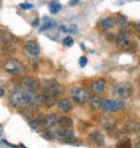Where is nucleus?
I'll use <instances>...</instances> for the list:
<instances>
[{"label":"nucleus","mask_w":140,"mask_h":148,"mask_svg":"<svg viewBox=\"0 0 140 148\" xmlns=\"http://www.w3.org/2000/svg\"><path fill=\"white\" fill-rule=\"evenodd\" d=\"M70 97H71V100H73L75 104H86V102L90 101V98L93 97V96H92V93H90L88 89L78 86V88L71 89Z\"/></svg>","instance_id":"obj_1"},{"label":"nucleus","mask_w":140,"mask_h":148,"mask_svg":"<svg viewBox=\"0 0 140 148\" xmlns=\"http://www.w3.org/2000/svg\"><path fill=\"white\" fill-rule=\"evenodd\" d=\"M116 46H117V49L121 51H128L133 47L132 39H131V36H129L127 30H120V31L117 32Z\"/></svg>","instance_id":"obj_2"},{"label":"nucleus","mask_w":140,"mask_h":148,"mask_svg":"<svg viewBox=\"0 0 140 148\" xmlns=\"http://www.w3.org/2000/svg\"><path fill=\"white\" fill-rule=\"evenodd\" d=\"M125 108L123 100H108L105 98L102 100L101 104V110L105 113H115L119 112V110H123Z\"/></svg>","instance_id":"obj_3"},{"label":"nucleus","mask_w":140,"mask_h":148,"mask_svg":"<svg viewBox=\"0 0 140 148\" xmlns=\"http://www.w3.org/2000/svg\"><path fill=\"white\" fill-rule=\"evenodd\" d=\"M8 101L11 104L14 108H19V109H23L26 108V102H24V98H23V93L20 89H15L12 90L10 96H8Z\"/></svg>","instance_id":"obj_4"},{"label":"nucleus","mask_w":140,"mask_h":148,"mask_svg":"<svg viewBox=\"0 0 140 148\" xmlns=\"http://www.w3.org/2000/svg\"><path fill=\"white\" fill-rule=\"evenodd\" d=\"M113 92L119 97V100H127L132 96V86L128 82H121V84H117L115 86Z\"/></svg>","instance_id":"obj_5"},{"label":"nucleus","mask_w":140,"mask_h":148,"mask_svg":"<svg viewBox=\"0 0 140 148\" xmlns=\"http://www.w3.org/2000/svg\"><path fill=\"white\" fill-rule=\"evenodd\" d=\"M53 136L57 137L58 140H66V141H73L75 140V136H74V132L71 128H61L54 129L53 131Z\"/></svg>","instance_id":"obj_6"},{"label":"nucleus","mask_w":140,"mask_h":148,"mask_svg":"<svg viewBox=\"0 0 140 148\" xmlns=\"http://www.w3.org/2000/svg\"><path fill=\"white\" fill-rule=\"evenodd\" d=\"M63 92H65L63 86L59 85V84H57V82H54V81L47 82L46 86H45V93L50 94V96H53L54 98L55 97H59V96H62Z\"/></svg>","instance_id":"obj_7"},{"label":"nucleus","mask_w":140,"mask_h":148,"mask_svg":"<svg viewBox=\"0 0 140 148\" xmlns=\"http://www.w3.org/2000/svg\"><path fill=\"white\" fill-rule=\"evenodd\" d=\"M4 70L11 74H19L23 71V65L16 59H8L7 62L4 63Z\"/></svg>","instance_id":"obj_8"},{"label":"nucleus","mask_w":140,"mask_h":148,"mask_svg":"<svg viewBox=\"0 0 140 148\" xmlns=\"http://www.w3.org/2000/svg\"><path fill=\"white\" fill-rule=\"evenodd\" d=\"M20 86L23 88L24 90H28V92H35V90L39 88V84L36 79L31 77H24L22 81H20Z\"/></svg>","instance_id":"obj_9"},{"label":"nucleus","mask_w":140,"mask_h":148,"mask_svg":"<svg viewBox=\"0 0 140 148\" xmlns=\"http://www.w3.org/2000/svg\"><path fill=\"white\" fill-rule=\"evenodd\" d=\"M57 123H58V116H57V114H54V113H50V114H46V116L43 117L42 127L45 129H47V131H49V129L53 128Z\"/></svg>","instance_id":"obj_10"},{"label":"nucleus","mask_w":140,"mask_h":148,"mask_svg":"<svg viewBox=\"0 0 140 148\" xmlns=\"http://www.w3.org/2000/svg\"><path fill=\"white\" fill-rule=\"evenodd\" d=\"M89 141L93 143L94 145H98V147H102L105 145V136L102 135V132L100 131H94L89 135Z\"/></svg>","instance_id":"obj_11"},{"label":"nucleus","mask_w":140,"mask_h":148,"mask_svg":"<svg viewBox=\"0 0 140 148\" xmlns=\"http://www.w3.org/2000/svg\"><path fill=\"white\" fill-rule=\"evenodd\" d=\"M123 132H128V133L140 132V123L136 120H128L123 127Z\"/></svg>","instance_id":"obj_12"},{"label":"nucleus","mask_w":140,"mask_h":148,"mask_svg":"<svg viewBox=\"0 0 140 148\" xmlns=\"http://www.w3.org/2000/svg\"><path fill=\"white\" fill-rule=\"evenodd\" d=\"M90 90L96 94H101L105 90V79H102V78L94 79V81L90 84Z\"/></svg>","instance_id":"obj_13"},{"label":"nucleus","mask_w":140,"mask_h":148,"mask_svg":"<svg viewBox=\"0 0 140 148\" xmlns=\"http://www.w3.org/2000/svg\"><path fill=\"white\" fill-rule=\"evenodd\" d=\"M24 49L27 50V53L32 57H38L39 53H40V49H39V45L35 40H28L26 45H24Z\"/></svg>","instance_id":"obj_14"},{"label":"nucleus","mask_w":140,"mask_h":148,"mask_svg":"<svg viewBox=\"0 0 140 148\" xmlns=\"http://www.w3.org/2000/svg\"><path fill=\"white\" fill-rule=\"evenodd\" d=\"M116 23H117L116 19H113V18H105V19L100 20V27L104 31H109V30H112L116 26Z\"/></svg>","instance_id":"obj_15"},{"label":"nucleus","mask_w":140,"mask_h":148,"mask_svg":"<svg viewBox=\"0 0 140 148\" xmlns=\"http://www.w3.org/2000/svg\"><path fill=\"white\" fill-rule=\"evenodd\" d=\"M57 106H58V109L62 110L63 113L70 112V110H71V108H73V105H71L70 100H67V98H61V100H58V101H57Z\"/></svg>","instance_id":"obj_16"},{"label":"nucleus","mask_w":140,"mask_h":148,"mask_svg":"<svg viewBox=\"0 0 140 148\" xmlns=\"http://www.w3.org/2000/svg\"><path fill=\"white\" fill-rule=\"evenodd\" d=\"M101 125H102V128L106 129V131H112L116 127V120L110 119V117H104L101 120Z\"/></svg>","instance_id":"obj_17"},{"label":"nucleus","mask_w":140,"mask_h":148,"mask_svg":"<svg viewBox=\"0 0 140 148\" xmlns=\"http://www.w3.org/2000/svg\"><path fill=\"white\" fill-rule=\"evenodd\" d=\"M57 124H58L61 128H71L73 120H71L69 116H61V117H58V123H57Z\"/></svg>","instance_id":"obj_18"},{"label":"nucleus","mask_w":140,"mask_h":148,"mask_svg":"<svg viewBox=\"0 0 140 148\" xmlns=\"http://www.w3.org/2000/svg\"><path fill=\"white\" fill-rule=\"evenodd\" d=\"M90 106H92V109L94 110H98V109H101V104H102V98L101 97H98V94L97 96H93V97L90 98Z\"/></svg>","instance_id":"obj_19"},{"label":"nucleus","mask_w":140,"mask_h":148,"mask_svg":"<svg viewBox=\"0 0 140 148\" xmlns=\"http://www.w3.org/2000/svg\"><path fill=\"white\" fill-rule=\"evenodd\" d=\"M42 104L43 105H46V106H53L55 104V98L53 97V96H50V94H42Z\"/></svg>","instance_id":"obj_20"},{"label":"nucleus","mask_w":140,"mask_h":148,"mask_svg":"<svg viewBox=\"0 0 140 148\" xmlns=\"http://www.w3.org/2000/svg\"><path fill=\"white\" fill-rule=\"evenodd\" d=\"M11 39H12V36L10 35L7 31L0 30V45H8Z\"/></svg>","instance_id":"obj_21"},{"label":"nucleus","mask_w":140,"mask_h":148,"mask_svg":"<svg viewBox=\"0 0 140 148\" xmlns=\"http://www.w3.org/2000/svg\"><path fill=\"white\" fill-rule=\"evenodd\" d=\"M49 8H50L51 14H58V12L61 11V8H62V5H61L57 0H53V1L49 3Z\"/></svg>","instance_id":"obj_22"},{"label":"nucleus","mask_w":140,"mask_h":148,"mask_svg":"<svg viewBox=\"0 0 140 148\" xmlns=\"http://www.w3.org/2000/svg\"><path fill=\"white\" fill-rule=\"evenodd\" d=\"M132 145H133V143L131 141V139H121L119 143H117V145H116V148H132Z\"/></svg>","instance_id":"obj_23"},{"label":"nucleus","mask_w":140,"mask_h":148,"mask_svg":"<svg viewBox=\"0 0 140 148\" xmlns=\"http://www.w3.org/2000/svg\"><path fill=\"white\" fill-rule=\"evenodd\" d=\"M42 120L43 117H31L28 120V124L31 125L32 128H38V125H42Z\"/></svg>","instance_id":"obj_24"},{"label":"nucleus","mask_w":140,"mask_h":148,"mask_svg":"<svg viewBox=\"0 0 140 148\" xmlns=\"http://www.w3.org/2000/svg\"><path fill=\"white\" fill-rule=\"evenodd\" d=\"M119 23H120V26H124V27H128L129 26V22L127 20V18H124V16H119Z\"/></svg>","instance_id":"obj_25"},{"label":"nucleus","mask_w":140,"mask_h":148,"mask_svg":"<svg viewBox=\"0 0 140 148\" xmlns=\"http://www.w3.org/2000/svg\"><path fill=\"white\" fill-rule=\"evenodd\" d=\"M62 43L65 46H71L73 45V38H70V36H66V38L62 40Z\"/></svg>","instance_id":"obj_26"},{"label":"nucleus","mask_w":140,"mask_h":148,"mask_svg":"<svg viewBox=\"0 0 140 148\" xmlns=\"http://www.w3.org/2000/svg\"><path fill=\"white\" fill-rule=\"evenodd\" d=\"M86 63H88V59H86V57H81V58H80V65H81L82 67H85Z\"/></svg>","instance_id":"obj_27"},{"label":"nucleus","mask_w":140,"mask_h":148,"mask_svg":"<svg viewBox=\"0 0 140 148\" xmlns=\"http://www.w3.org/2000/svg\"><path fill=\"white\" fill-rule=\"evenodd\" d=\"M54 26H55L54 20H47V23H46V26H45V28H51V27H54Z\"/></svg>","instance_id":"obj_28"},{"label":"nucleus","mask_w":140,"mask_h":148,"mask_svg":"<svg viewBox=\"0 0 140 148\" xmlns=\"http://www.w3.org/2000/svg\"><path fill=\"white\" fill-rule=\"evenodd\" d=\"M133 148H140V136H137L133 141Z\"/></svg>","instance_id":"obj_29"},{"label":"nucleus","mask_w":140,"mask_h":148,"mask_svg":"<svg viewBox=\"0 0 140 148\" xmlns=\"http://www.w3.org/2000/svg\"><path fill=\"white\" fill-rule=\"evenodd\" d=\"M34 7V5H32V4H20V8H23V10H31V8Z\"/></svg>","instance_id":"obj_30"},{"label":"nucleus","mask_w":140,"mask_h":148,"mask_svg":"<svg viewBox=\"0 0 140 148\" xmlns=\"http://www.w3.org/2000/svg\"><path fill=\"white\" fill-rule=\"evenodd\" d=\"M135 30H136V31L140 34V22H137V23L135 24Z\"/></svg>","instance_id":"obj_31"},{"label":"nucleus","mask_w":140,"mask_h":148,"mask_svg":"<svg viewBox=\"0 0 140 148\" xmlns=\"http://www.w3.org/2000/svg\"><path fill=\"white\" fill-rule=\"evenodd\" d=\"M38 24H39V19H35L34 23H32V26H38Z\"/></svg>","instance_id":"obj_32"},{"label":"nucleus","mask_w":140,"mask_h":148,"mask_svg":"<svg viewBox=\"0 0 140 148\" xmlns=\"http://www.w3.org/2000/svg\"><path fill=\"white\" fill-rule=\"evenodd\" d=\"M3 94H4V93H3V90L0 89V97H1V96H3Z\"/></svg>","instance_id":"obj_33"},{"label":"nucleus","mask_w":140,"mask_h":148,"mask_svg":"<svg viewBox=\"0 0 140 148\" xmlns=\"http://www.w3.org/2000/svg\"><path fill=\"white\" fill-rule=\"evenodd\" d=\"M139 42H140V35H139Z\"/></svg>","instance_id":"obj_34"}]
</instances>
